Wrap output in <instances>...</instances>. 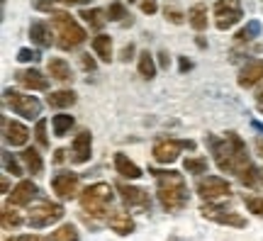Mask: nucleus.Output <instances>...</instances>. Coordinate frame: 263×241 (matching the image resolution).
Masks as SVG:
<instances>
[{
	"mask_svg": "<svg viewBox=\"0 0 263 241\" xmlns=\"http://www.w3.org/2000/svg\"><path fill=\"white\" fill-rule=\"evenodd\" d=\"M210 146H212V154H215V163L219 166V171H229V173H236L239 180L244 183V186H254L256 180V171L251 166V158L246 154V146L244 141L239 139V134L236 132H227L224 139H215V137H210Z\"/></svg>",
	"mask_w": 263,
	"mask_h": 241,
	"instance_id": "f257e3e1",
	"label": "nucleus"
},
{
	"mask_svg": "<svg viewBox=\"0 0 263 241\" xmlns=\"http://www.w3.org/2000/svg\"><path fill=\"white\" fill-rule=\"evenodd\" d=\"M151 176L156 178V197L166 212H176L188 205V186L185 178L176 171H156L151 168Z\"/></svg>",
	"mask_w": 263,
	"mask_h": 241,
	"instance_id": "f03ea898",
	"label": "nucleus"
},
{
	"mask_svg": "<svg viewBox=\"0 0 263 241\" xmlns=\"http://www.w3.org/2000/svg\"><path fill=\"white\" fill-rule=\"evenodd\" d=\"M81 200V207H83L85 214H90L95 219H100L107 214L110 210V202H112V188L107 183H95V186H88L83 193L78 195Z\"/></svg>",
	"mask_w": 263,
	"mask_h": 241,
	"instance_id": "7ed1b4c3",
	"label": "nucleus"
},
{
	"mask_svg": "<svg viewBox=\"0 0 263 241\" xmlns=\"http://www.w3.org/2000/svg\"><path fill=\"white\" fill-rule=\"evenodd\" d=\"M51 27L57 32L61 49H76L85 42V29L66 12H51Z\"/></svg>",
	"mask_w": 263,
	"mask_h": 241,
	"instance_id": "20e7f679",
	"label": "nucleus"
},
{
	"mask_svg": "<svg viewBox=\"0 0 263 241\" xmlns=\"http://www.w3.org/2000/svg\"><path fill=\"white\" fill-rule=\"evenodd\" d=\"M5 100L8 105L12 107L15 115L25 117V120H37L39 112H42V102L34 98V95H25V93H17V90H5Z\"/></svg>",
	"mask_w": 263,
	"mask_h": 241,
	"instance_id": "39448f33",
	"label": "nucleus"
},
{
	"mask_svg": "<svg viewBox=\"0 0 263 241\" xmlns=\"http://www.w3.org/2000/svg\"><path fill=\"white\" fill-rule=\"evenodd\" d=\"M197 195L202 197V200H207V202H219V200H224V197H229L232 195V188H229V183H227L224 178L219 176H205L197 180L195 186Z\"/></svg>",
	"mask_w": 263,
	"mask_h": 241,
	"instance_id": "423d86ee",
	"label": "nucleus"
},
{
	"mask_svg": "<svg viewBox=\"0 0 263 241\" xmlns=\"http://www.w3.org/2000/svg\"><path fill=\"white\" fill-rule=\"evenodd\" d=\"M244 17V10H241V0H217L215 3V25L217 29H232Z\"/></svg>",
	"mask_w": 263,
	"mask_h": 241,
	"instance_id": "0eeeda50",
	"label": "nucleus"
},
{
	"mask_svg": "<svg viewBox=\"0 0 263 241\" xmlns=\"http://www.w3.org/2000/svg\"><path fill=\"white\" fill-rule=\"evenodd\" d=\"M64 217V207L57 202H42L37 205L32 212H29L27 222L32 229H44V227H51L54 222H59Z\"/></svg>",
	"mask_w": 263,
	"mask_h": 241,
	"instance_id": "6e6552de",
	"label": "nucleus"
},
{
	"mask_svg": "<svg viewBox=\"0 0 263 241\" xmlns=\"http://www.w3.org/2000/svg\"><path fill=\"white\" fill-rule=\"evenodd\" d=\"M183 149H195V141L159 139L151 149V154H154V161H159V163H173Z\"/></svg>",
	"mask_w": 263,
	"mask_h": 241,
	"instance_id": "1a4fd4ad",
	"label": "nucleus"
},
{
	"mask_svg": "<svg viewBox=\"0 0 263 241\" xmlns=\"http://www.w3.org/2000/svg\"><path fill=\"white\" fill-rule=\"evenodd\" d=\"M200 214H202L205 219H210V222L222 224V227H234V229H244L246 227V219L239 212H227L222 207H215L212 202L202 205V207H200Z\"/></svg>",
	"mask_w": 263,
	"mask_h": 241,
	"instance_id": "9d476101",
	"label": "nucleus"
},
{
	"mask_svg": "<svg viewBox=\"0 0 263 241\" xmlns=\"http://www.w3.org/2000/svg\"><path fill=\"white\" fill-rule=\"evenodd\" d=\"M117 193L122 197V202L129 205V207H137V210H149L151 207V197L144 188H134V186H127V183H120V186H117Z\"/></svg>",
	"mask_w": 263,
	"mask_h": 241,
	"instance_id": "9b49d317",
	"label": "nucleus"
},
{
	"mask_svg": "<svg viewBox=\"0 0 263 241\" xmlns=\"http://www.w3.org/2000/svg\"><path fill=\"white\" fill-rule=\"evenodd\" d=\"M51 188L59 200H73L78 197V176L76 173H57L51 178Z\"/></svg>",
	"mask_w": 263,
	"mask_h": 241,
	"instance_id": "f8f14e48",
	"label": "nucleus"
},
{
	"mask_svg": "<svg viewBox=\"0 0 263 241\" xmlns=\"http://www.w3.org/2000/svg\"><path fill=\"white\" fill-rule=\"evenodd\" d=\"M71 149H73V156H71L73 163H85V161H90V149H93V137H90V132L88 129L78 132L73 137Z\"/></svg>",
	"mask_w": 263,
	"mask_h": 241,
	"instance_id": "ddd939ff",
	"label": "nucleus"
},
{
	"mask_svg": "<svg viewBox=\"0 0 263 241\" xmlns=\"http://www.w3.org/2000/svg\"><path fill=\"white\" fill-rule=\"evenodd\" d=\"M3 132H5V141L10 146H27L29 141V129L20 122H10L3 120Z\"/></svg>",
	"mask_w": 263,
	"mask_h": 241,
	"instance_id": "4468645a",
	"label": "nucleus"
},
{
	"mask_svg": "<svg viewBox=\"0 0 263 241\" xmlns=\"http://www.w3.org/2000/svg\"><path fill=\"white\" fill-rule=\"evenodd\" d=\"M17 83L25 85L27 90H49V81L47 76H42L34 68H27V71H17Z\"/></svg>",
	"mask_w": 263,
	"mask_h": 241,
	"instance_id": "2eb2a0df",
	"label": "nucleus"
},
{
	"mask_svg": "<svg viewBox=\"0 0 263 241\" xmlns=\"http://www.w3.org/2000/svg\"><path fill=\"white\" fill-rule=\"evenodd\" d=\"M39 190L32 180H20L17 186L12 188V193H10V205H29Z\"/></svg>",
	"mask_w": 263,
	"mask_h": 241,
	"instance_id": "dca6fc26",
	"label": "nucleus"
},
{
	"mask_svg": "<svg viewBox=\"0 0 263 241\" xmlns=\"http://www.w3.org/2000/svg\"><path fill=\"white\" fill-rule=\"evenodd\" d=\"M107 224H110V229H112L115 234H120V236H129V234L134 232V219H132L129 212H124V210H117V212L110 214Z\"/></svg>",
	"mask_w": 263,
	"mask_h": 241,
	"instance_id": "f3484780",
	"label": "nucleus"
},
{
	"mask_svg": "<svg viewBox=\"0 0 263 241\" xmlns=\"http://www.w3.org/2000/svg\"><path fill=\"white\" fill-rule=\"evenodd\" d=\"M263 78V61H249L239 73V85L241 88H251Z\"/></svg>",
	"mask_w": 263,
	"mask_h": 241,
	"instance_id": "a211bd4d",
	"label": "nucleus"
},
{
	"mask_svg": "<svg viewBox=\"0 0 263 241\" xmlns=\"http://www.w3.org/2000/svg\"><path fill=\"white\" fill-rule=\"evenodd\" d=\"M47 71H49L51 78H57L59 83H71V81H73L71 66L66 64L64 59H59V56H54V59H49L47 61Z\"/></svg>",
	"mask_w": 263,
	"mask_h": 241,
	"instance_id": "6ab92c4d",
	"label": "nucleus"
},
{
	"mask_svg": "<svg viewBox=\"0 0 263 241\" xmlns=\"http://www.w3.org/2000/svg\"><path fill=\"white\" fill-rule=\"evenodd\" d=\"M115 171H117L122 178H129V180L141 178V168L137 166L134 161H129L124 154H115Z\"/></svg>",
	"mask_w": 263,
	"mask_h": 241,
	"instance_id": "aec40b11",
	"label": "nucleus"
},
{
	"mask_svg": "<svg viewBox=\"0 0 263 241\" xmlns=\"http://www.w3.org/2000/svg\"><path fill=\"white\" fill-rule=\"evenodd\" d=\"M29 37H32V42H34L37 47H51V29H49V25L42 22V20H34V22L29 25Z\"/></svg>",
	"mask_w": 263,
	"mask_h": 241,
	"instance_id": "412c9836",
	"label": "nucleus"
},
{
	"mask_svg": "<svg viewBox=\"0 0 263 241\" xmlns=\"http://www.w3.org/2000/svg\"><path fill=\"white\" fill-rule=\"evenodd\" d=\"M20 158H22L25 168H27L32 176H39V173L44 171V161H42V154H39L37 149H25V151L20 154Z\"/></svg>",
	"mask_w": 263,
	"mask_h": 241,
	"instance_id": "4be33fe9",
	"label": "nucleus"
},
{
	"mask_svg": "<svg viewBox=\"0 0 263 241\" xmlns=\"http://www.w3.org/2000/svg\"><path fill=\"white\" fill-rule=\"evenodd\" d=\"M76 102V93L73 90H54V93L47 95V105L54 107V110H64V107H71Z\"/></svg>",
	"mask_w": 263,
	"mask_h": 241,
	"instance_id": "5701e85b",
	"label": "nucleus"
},
{
	"mask_svg": "<svg viewBox=\"0 0 263 241\" xmlns=\"http://www.w3.org/2000/svg\"><path fill=\"white\" fill-rule=\"evenodd\" d=\"M93 51L100 56V61L110 64V59H112V37H107V34L93 37Z\"/></svg>",
	"mask_w": 263,
	"mask_h": 241,
	"instance_id": "b1692460",
	"label": "nucleus"
},
{
	"mask_svg": "<svg viewBox=\"0 0 263 241\" xmlns=\"http://www.w3.org/2000/svg\"><path fill=\"white\" fill-rule=\"evenodd\" d=\"M188 22L190 27L195 29V32H202V29H207V8L205 5H193V8L188 10Z\"/></svg>",
	"mask_w": 263,
	"mask_h": 241,
	"instance_id": "393cba45",
	"label": "nucleus"
},
{
	"mask_svg": "<svg viewBox=\"0 0 263 241\" xmlns=\"http://www.w3.org/2000/svg\"><path fill=\"white\" fill-rule=\"evenodd\" d=\"M81 17L93 29H100L107 22V12H103V10H98V8H90V10H81Z\"/></svg>",
	"mask_w": 263,
	"mask_h": 241,
	"instance_id": "a878e982",
	"label": "nucleus"
},
{
	"mask_svg": "<svg viewBox=\"0 0 263 241\" xmlns=\"http://www.w3.org/2000/svg\"><path fill=\"white\" fill-rule=\"evenodd\" d=\"M51 127H54L57 137H66L71 132V127H73V117L71 115H54L51 117Z\"/></svg>",
	"mask_w": 263,
	"mask_h": 241,
	"instance_id": "bb28decb",
	"label": "nucleus"
},
{
	"mask_svg": "<svg viewBox=\"0 0 263 241\" xmlns=\"http://www.w3.org/2000/svg\"><path fill=\"white\" fill-rule=\"evenodd\" d=\"M49 239L51 241H81V236H78V229H76L73 224H61L57 232H51Z\"/></svg>",
	"mask_w": 263,
	"mask_h": 241,
	"instance_id": "cd10ccee",
	"label": "nucleus"
},
{
	"mask_svg": "<svg viewBox=\"0 0 263 241\" xmlns=\"http://www.w3.org/2000/svg\"><path fill=\"white\" fill-rule=\"evenodd\" d=\"M207 158L205 156H188L185 161H183V168L188 171V173H195V176H202V173H207Z\"/></svg>",
	"mask_w": 263,
	"mask_h": 241,
	"instance_id": "c85d7f7f",
	"label": "nucleus"
},
{
	"mask_svg": "<svg viewBox=\"0 0 263 241\" xmlns=\"http://www.w3.org/2000/svg\"><path fill=\"white\" fill-rule=\"evenodd\" d=\"M139 76L146 78V81H151V78L156 76V64H154V59H151L149 51H141L139 54Z\"/></svg>",
	"mask_w": 263,
	"mask_h": 241,
	"instance_id": "c756f323",
	"label": "nucleus"
},
{
	"mask_svg": "<svg viewBox=\"0 0 263 241\" xmlns=\"http://www.w3.org/2000/svg\"><path fill=\"white\" fill-rule=\"evenodd\" d=\"M3 227H5V229H17L20 224H22V217H20V212H15V210H12V207H3Z\"/></svg>",
	"mask_w": 263,
	"mask_h": 241,
	"instance_id": "7c9ffc66",
	"label": "nucleus"
},
{
	"mask_svg": "<svg viewBox=\"0 0 263 241\" xmlns=\"http://www.w3.org/2000/svg\"><path fill=\"white\" fill-rule=\"evenodd\" d=\"M258 32H261V22H258V20H251L244 29L236 32V42H249V39H254Z\"/></svg>",
	"mask_w": 263,
	"mask_h": 241,
	"instance_id": "2f4dec72",
	"label": "nucleus"
},
{
	"mask_svg": "<svg viewBox=\"0 0 263 241\" xmlns=\"http://www.w3.org/2000/svg\"><path fill=\"white\" fill-rule=\"evenodd\" d=\"M105 12H107L110 22H120L122 17H127V8H124L122 3H110V8L105 10Z\"/></svg>",
	"mask_w": 263,
	"mask_h": 241,
	"instance_id": "473e14b6",
	"label": "nucleus"
},
{
	"mask_svg": "<svg viewBox=\"0 0 263 241\" xmlns=\"http://www.w3.org/2000/svg\"><path fill=\"white\" fill-rule=\"evenodd\" d=\"M3 166H5V171H8V173H12V176H22V168H20V163L12 158V154H8V151H3Z\"/></svg>",
	"mask_w": 263,
	"mask_h": 241,
	"instance_id": "72a5a7b5",
	"label": "nucleus"
},
{
	"mask_svg": "<svg viewBox=\"0 0 263 241\" xmlns=\"http://www.w3.org/2000/svg\"><path fill=\"white\" fill-rule=\"evenodd\" d=\"M34 137H37L39 146H49V139H47V122L44 120H37V127H34Z\"/></svg>",
	"mask_w": 263,
	"mask_h": 241,
	"instance_id": "f704fd0d",
	"label": "nucleus"
},
{
	"mask_svg": "<svg viewBox=\"0 0 263 241\" xmlns=\"http://www.w3.org/2000/svg\"><path fill=\"white\" fill-rule=\"evenodd\" d=\"M163 12H166V20H171L173 25H183V22H185V15H183L180 10H176V8H166Z\"/></svg>",
	"mask_w": 263,
	"mask_h": 241,
	"instance_id": "c9c22d12",
	"label": "nucleus"
},
{
	"mask_svg": "<svg viewBox=\"0 0 263 241\" xmlns=\"http://www.w3.org/2000/svg\"><path fill=\"white\" fill-rule=\"evenodd\" d=\"M246 207H249L254 214L263 217V197H249V200H246Z\"/></svg>",
	"mask_w": 263,
	"mask_h": 241,
	"instance_id": "e433bc0d",
	"label": "nucleus"
},
{
	"mask_svg": "<svg viewBox=\"0 0 263 241\" xmlns=\"http://www.w3.org/2000/svg\"><path fill=\"white\" fill-rule=\"evenodd\" d=\"M39 54L34 51V49H20L17 51V61H22V64H27V61H37Z\"/></svg>",
	"mask_w": 263,
	"mask_h": 241,
	"instance_id": "4c0bfd02",
	"label": "nucleus"
},
{
	"mask_svg": "<svg viewBox=\"0 0 263 241\" xmlns=\"http://www.w3.org/2000/svg\"><path fill=\"white\" fill-rule=\"evenodd\" d=\"M139 5H141V12H144V15H154V12L159 10V3H156V0H141Z\"/></svg>",
	"mask_w": 263,
	"mask_h": 241,
	"instance_id": "58836bf2",
	"label": "nucleus"
},
{
	"mask_svg": "<svg viewBox=\"0 0 263 241\" xmlns=\"http://www.w3.org/2000/svg\"><path fill=\"white\" fill-rule=\"evenodd\" d=\"M159 64H161V68H168L171 66V59L166 51H159Z\"/></svg>",
	"mask_w": 263,
	"mask_h": 241,
	"instance_id": "ea45409f",
	"label": "nucleus"
},
{
	"mask_svg": "<svg viewBox=\"0 0 263 241\" xmlns=\"http://www.w3.org/2000/svg\"><path fill=\"white\" fill-rule=\"evenodd\" d=\"M132 54H134V47H132V44H127V47L122 49V61H129Z\"/></svg>",
	"mask_w": 263,
	"mask_h": 241,
	"instance_id": "a19ab883",
	"label": "nucleus"
},
{
	"mask_svg": "<svg viewBox=\"0 0 263 241\" xmlns=\"http://www.w3.org/2000/svg\"><path fill=\"white\" fill-rule=\"evenodd\" d=\"M8 241H39V236H32V234H25V236H15V239H8Z\"/></svg>",
	"mask_w": 263,
	"mask_h": 241,
	"instance_id": "79ce46f5",
	"label": "nucleus"
},
{
	"mask_svg": "<svg viewBox=\"0 0 263 241\" xmlns=\"http://www.w3.org/2000/svg\"><path fill=\"white\" fill-rule=\"evenodd\" d=\"M57 3H64V5H83L88 0H57Z\"/></svg>",
	"mask_w": 263,
	"mask_h": 241,
	"instance_id": "37998d69",
	"label": "nucleus"
},
{
	"mask_svg": "<svg viewBox=\"0 0 263 241\" xmlns=\"http://www.w3.org/2000/svg\"><path fill=\"white\" fill-rule=\"evenodd\" d=\"M83 66H85V68H90V71H93V68H95V61H93V59H88V56H83Z\"/></svg>",
	"mask_w": 263,
	"mask_h": 241,
	"instance_id": "c03bdc74",
	"label": "nucleus"
},
{
	"mask_svg": "<svg viewBox=\"0 0 263 241\" xmlns=\"http://www.w3.org/2000/svg\"><path fill=\"white\" fill-rule=\"evenodd\" d=\"M190 66H193V64H190L188 59H180V71H188Z\"/></svg>",
	"mask_w": 263,
	"mask_h": 241,
	"instance_id": "a18cd8bd",
	"label": "nucleus"
},
{
	"mask_svg": "<svg viewBox=\"0 0 263 241\" xmlns=\"http://www.w3.org/2000/svg\"><path fill=\"white\" fill-rule=\"evenodd\" d=\"M256 149H258V154H261V156H263V139H258V141H256Z\"/></svg>",
	"mask_w": 263,
	"mask_h": 241,
	"instance_id": "49530a36",
	"label": "nucleus"
},
{
	"mask_svg": "<svg viewBox=\"0 0 263 241\" xmlns=\"http://www.w3.org/2000/svg\"><path fill=\"white\" fill-rule=\"evenodd\" d=\"M64 154H66L64 149H59V151H57V161H64Z\"/></svg>",
	"mask_w": 263,
	"mask_h": 241,
	"instance_id": "de8ad7c7",
	"label": "nucleus"
},
{
	"mask_svg": "<svg viewBox=\"0 0 263 241\" xmlns=\"http://www.w3.org/2000/svg\"><path fill=\"white\" fill-rule=\"evenodd\" d=\"M256 178H258V183L263 186V168H258V173H256Z\"/></svg>",
	"mask_w": 263,
	"mask_h": 241,
	"instance_id": "09e8293b",
	"label": "nucleus"
},
{
	"mask_svg": "<svg viewBox=\"0 0 263 241\" xmlns=\"http://www.w3.org/2000/svg\"><path fill=\"white\" fill-rule=\"evenodd\" d=\"M258 100L263 102V88H261V90H258Z\"/></svg>",
	"mask_w": 263,
	"mask_h": 241,
	"instance_id": "8fccbe9b",
	"label": "nucleus"
},
{
	"mask_svg": "<svg viewBox=\"0 0 263 241\" xmlns=\"http://www.w3.org/2000/svg\"><path fill=\"white\" fill-rule=\"evenodd\" d=\"M261 110H263V102H261Z\"/></svg>",
	"mask_w": 263,
	"mask_h": 241,
	"instance_id": "3c124183",
	"label": "nucleus"
}]
</instances>
